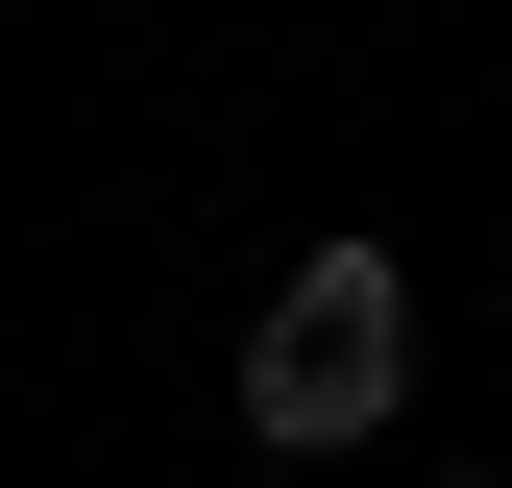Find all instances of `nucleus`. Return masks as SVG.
Instances as JSON below:
<instances>
[{
    "instance_id": "obj_1",
    "label": "nucleus",
    "mask_w": 512,
    "mask_h": 488,
    "mask_svg": "<svg viewBox=\"0 0 512 488\" xmlns=\"http://www.w3.org/2000/svg\"><path fill=\"white\" fill-rule=\"evenodd\" d=\"M391 391H415V269H391V244H317V269L269 293V342H244V440H269V464H342Z\"/></svg>"
},
{
    "instance_id": "obj_2",
    "label": "nucleus",
    "mask_w": 512,
    "mask_h": 488,
    "mask_svg": "<svg viewBox=\"0 0 512 488\" xmlns=\"http://www.w3.org/2000/svg\"><path fill=\"white\" fill-rule=\"evenodd\" d=\"M464 488H488V464H464Z\"/></svg>"
}]
</instances>
